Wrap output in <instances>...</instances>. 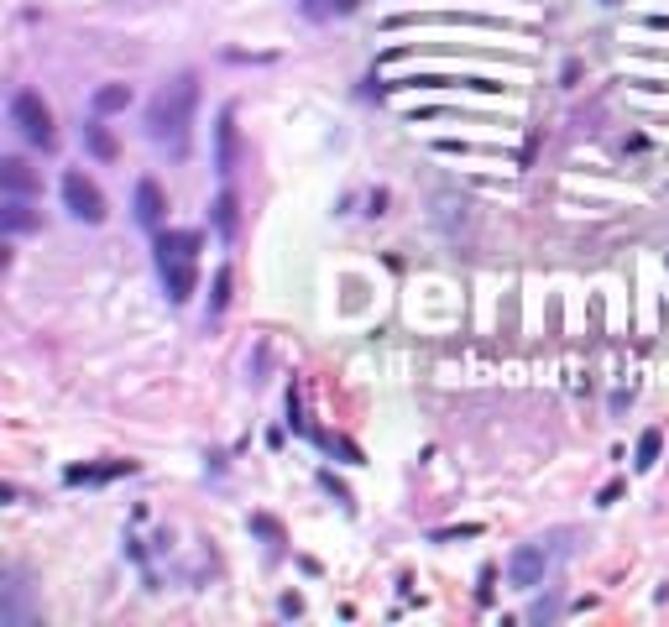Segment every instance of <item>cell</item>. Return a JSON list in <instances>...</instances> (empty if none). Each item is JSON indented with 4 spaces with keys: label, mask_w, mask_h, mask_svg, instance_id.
I'll return each mask as SVG.
<instances>
[{
    "label": "cell",
    "mask_w": 669,
    "mask_h": 627,
    "mask_svg": "<svg viewBox=\"0 0 669 627\" xmlns=\"http://www.w3.org/2000/svg\"><path fill=\"white\" fill-rule=\"evenodd\" d=\"M544 575H549V549L539 543H518L513 554H507V585H518V591H539Z\"/></svg>",
    "instance_id": "5b68a950"
},
{
    "label": "cell",
    "mask_w": 669,
    "mask_h": 627,
    "mask_svg": "<svg viewBox=\"0 0 669 627\" xmlns=\"http://www.w3.org/2000/svg\"><path fill=\"white\" fill-rule=\"evenodd\" d=\"M84 146H89V157H95V163H115V136L100 125V115L84 125Z\"/></svg>",
    "instance_id": "5bb4252c"
},
{
    "label": "cell",
    "mask_w": 669,
    "mask_h": 627,
    "mask_svg": "<svg viewBox=\"0 0 669 627\" xmlns=\"http://www.w3.org/2000/svg\"><path fill=\"white\" fill-rule=\"evenodd\" d=\"M209 220H215V230L225 241H235V230H241V199H235V188H220V199L209 204Z\"/></svg>",
    "instance_id": "9c48e42d"
},
{
    "label": "cell",
    "mask_w": 669,
    "mask_h": 627,
    "mask_svg": "<svg viewBox=\"0 0 669 627\" xmlns=\"http://www.w3.org/2000/svg\"><path fill=\"white\" fill-rule=\"evenodd\" d=\"M277 612H283V617H304V596H298V591H288V596L277 602Z\"/></svg>",
    "instance_id": "e0dca14e"
},
{
    "label": "cell",
    "mask_w": 669,
    "mask_h": 627,
    "mask_svg": "<svg viewBox=\"0 0 669 627\" xmlns=\"http://www.w3.org/2000/svg\"><path fill=\"white\" fill-rule=\"evenodd\" d=\"M131 471H136V460H115V465H105V471H95V465H68L63 481L79 486V481H110V476H131Z\"/></svg>",
    "instance_id": "8fae6325"
},
{
    "label": "cell",
    "mask_w": 669,
    "mask_h": 627,
    "mask_svg": "<svg viewBox=\"0 0 669 627\" xmlns=\"http://www.w3.org/2000/svg\"><path fill=\"white\" fill-rule=\"evenodd\" d=\"M659 450H664V434H659V429H644V439H638V460H633V465H638V471H654V465H659Z\"/></svg>",
    "instance_id": "9a60e30c"
},
{
    "label": "cell",
    "mask_w": 669,
    "mask_h": 627,
    "mask_svg": "<svg viewBox=\"0 0 669 627\" xmlns=\"http://www.w3.org/2000/svg\"><path fill=\"white\" fill-rule=\"evenodd\" d=\"M63 204H68V214L84 220V225H100V220H105V194L84 178L79 167H68V173H63Z\"/></svg>",
    "instance_id": "277c9868"
},
{
    "label": "cell",
    "mask_w": 669,
    "mask_h": 627,
    "mask_svg": "<svg viewBox=\"0 0 669 627\" xmlns=\"http://www.w3.org/2000/svg\"><path fill=\"white\" fill-rule=\"evenodd\" d=\"M225 304H230V267H220L215 272V288H209V319H220Z\"/></svg>",
    "instance_id": "2e32d148"
},
{
    "label": "cell",
    "mask_w": 669,
    "mask_h": 627,
    "mask_svg": "<svg viewBox=\"0 0 669 627\" xmlns=\"http://www.w3.org/2000/svg\"><path fill=\"white\" fill-rule=\"evenodd\" d=\"M606 5H617V0H606Z\"/></svg>",
    "instance_id": "ac0fdd59"
},
{
    "label": "cell",
    "mask_w": 669,
    "mask_h": 627,
    "mask_svg": "<svg viewBox=\"0 0 669 627\" xmlns=\"http://www.w3.org/2000/svg\"><path fill=\"white\" fill-rule=\"evenodd\" d=\"M241 167V131H235V110H220L215 121V173L220 178H235Z\"/></svg>",
    "instance_id": "8992f818"
},
{
    "label": "cell",
    "mask_w": 669,
    "mask_h": 627,
    "mask_svg": "<svg viewBox=\"0 0 669 627\" xmlns=\"http://www.w3.org/2000/svg\"><path fill=\"white\" fill-rule=\"evenodd\" d=\"M194 104H199V79L178 74L173 84H163L152 104H146V136L157 146H167L173 157L188 152V125H194Z\"/></svg>",
    "instance_id": "6da1fadb"
},
{
    "label": "cell",
    "mask_w": 669,
    "mask_h": 627,
    "mask_svg": "<svg viewBox=\"0 0 669 627\" xmlns=\"http://www.w3.org/2000/svg\"><path fill=\"white\" fill-rule=\"evenodd\" d=\"M293 5H298L309 21H334V16H351L361 0H293Z\"/></svg>",
    "instance_id": "4fadbf2b"
},
{
    "label": "cell",
    "mask_w": 669,
    "mask_h": 627,
    "mask_svg": "<svg viewBox=\"0 0 669 627\" xmlns=\"http://www.w3.org/2000/svg\"><path fill=\"white\" fill-rule=\"evenodd\" d=\"M199 246L205 235L199 230H163L157 235V267H163V288L173 304H188L194 298V283H199Z\"/></svg>",
    "instance_id": "7a4b0ae2"
},
{
    "label": "cell",
    "mask_w": 669,
    "mask_h": 627,
    "mask_svg": "<svg viewBox=\"0 0 669 627\" xmlns=\"http://www.w3.org/2000/svg\"><path fill=\"white\" fill-rule=\"evenodd\" d=\"M125 104H131V84H100V89L89 95V110H95V115H115Z\"/></svg>",
    "instance_id": "30bf717a"
},
{
    "label": "cell",
    "mask_w": 669,
    "mask_h": 627,
    "mask_svg": "<svg viewBox=\"0 0 669 627\" xmlns=\"http://www.w3.org/2000/svg\"><path fill=\"white\" fill-rule=\"evenodd\" d=\"M163 214H167V204H163L157 178H142V184H136V220H142L146 230H163Z\"/></svg>",
    "instance_id": "ba28073f"
},
{
    "label": "cell",
    "mask_w": 669,
    "mask_h": 627,
    "mask_svg": "<svg viewBox=\"0 0 669 627\" xmlns=\"http://www.w3.org/2000/svg\"><path fill=\"white\" fill-rule=\"evenodd\" d=\"M0 184H5V194H37V178H32V167L21 163V157L0 163Z\"/></svg>",
    "instance_id": "7c38bea8"
},
{
    "label": "cell",
    "mask_w": 669,
    "mask_h": 627,
    "mask_svg": "<svg viewBox=\"0 0 669 627\" xmlns=\"http://www.w3.org/2000/svg\"><path fill=\"white\" fill-rule=\"evenodd\" d=\"M0 230H5V235H26V230H37L32 194H5V199H0Z\"/></svg>",
    "instance_id": "52a82bcc"
},
{
    "label": "cell",
    "mask_w": 669,
    "mask_h": 627,
    "mask_svg": "<svg viewBox=\"0 0 669 627\" xmlns=\"http://www.w3.org/2000/svg\"><path fill=\"white\" fill-rule=\"evenodd\" d=\"M11 121H16V131H21V136H26L32 146H42V152H53V146H58L53 110L42 104L37 89H16V95H11Z\"/></svg>",
    "instance_id": "3957f363"
}]
</instances>
